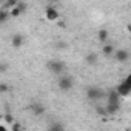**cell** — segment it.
I'll list each match as a JSON object with an SVG mask.
<instances>
[{"label":"cell","mask_w":131,"mask_h":131,"mask_svg":"<svg viewBox=\"0 0 131 131\" xmlns=\"http://www.w3.org/2000/svg\"><path fill=\"white\" fill-rule=\"evenodd\" d=\"M48 68H49V71L54 73V74H62V73L65 71V68H67V65H65L62 60H51V62L48 63Z\"/></svg>","instance_id":"cell-1"},{"label":"cell","mask_w":131,"mask_h":131,"mask_svg":"<svg viewBox=\"0 0 131 131\" xmlns=\"http://www.w3.org/2000/svg\"><path fill=\"white\" fill-rule=\"evenodd\" d=\"M57 85H59V88L62 91H70L73 88V85H74V80H73L71 76H62L59 79V83Z\"/></svg>","instance_id":"cell-2"},{"label":"cell","mask_w":131,"mask_h":131,"mask_svg":"<svg viewBox=\"0 0 131 131\" xmlns=\"http://www.w3.org/2000/svg\"><path fill=\"white\" fill-rule=\"evenodd\" d=\"M86 97L90 100H99V99L103 97V91L100 88H97V86H90L86 90Z\"/></svg>","instance_id":"cell-3"},{"label":"cell","mask_w":131,"mask_h":131,"mask_svg":"<svg viewBox=\"0 0 131 131\" xmlns=\"http://www.w3.org/2000/svg\"><path fill=\"white\" fill-rule=\"evenodd\" d=\"M45 17H46V20H49V22H56V20L60 19V13H59L54 6H48V8L45 9Z\"/></svg>","instance_id":"cell-4"},{"label":"cell","mask_w":131,"mask_h":131,"mask_svg":"<svg viewBox=\"0 0 131 131\" xmlns=\"http://www.w3.org/2000/svg\"><path fill=\"white\" fill-rule=\"evenodd\" d=\"M113 57H114L116 62L123 63V62H126V60L129 59V52H128L126 49H116V52L113 54Z\"/></svg>","instance_id":"cell-5"},{"label":"cell","mask_w":131,"mask_h":131,"mask_svg":"<svg viewBox=\"0 0 131 131\" xmlns=\"http://www.w3.org/2000/svg\"><path fill=\"white\" fill-rule=\"evenodd\" d=\"M116 90H117V93H119L122 97H126V96L131 93V85H128V83L123 80V82H122V83H120V85L116 88Z\"/></svg>","instance_id":"cell-6"},{"label":"cell","mask_w":131,"mask_h":131,"mask_svg":"<svg viewBox=\"0 0 131 131\" xmlns=\"http://www.w3.org/2000/svg\"><path fill=\"white\" fill-rule=\"evenodd\" d=\"M85 62H86V65H90V67H94V65L99 63V56L96 52H88L85 56Z\"/></svg>","instance_id":"cell-7"},{"label":"cell","mask_w":131,"mask_h":131,"mask_svg":"<svg viewBox=\"0 0 131 131\" xmlns=\"http://www.w3.org/2000/svg\"><path fill=\"white\" fill-rule=\"evenodd\" d=\"M105 106H106L108 116H113V114H116V113L119 111V106H120V103H119V102H108Z\"/></svg>","instance_id":"cell-8"},{"label":"cell","mask_w":131,"mask_h":131,"mask_svg":"<svg viewBox=\"0 0 131 131\" xmlns=\"http://www.w3.org/2000/svg\"><path fill=\"white\" fill-rule=\"evenodd\" d=\"M23 36L22 34H14L13 36V39H11V45L14 46V48H20L22 45H23Z\"/></svg>","instance_id":"cell-9"},{"label":"cell","mask_w":131,"mask_h":131,"mask_svg":"<svg viewBox=\"0 0 131 131\" xmlns=\"http://www.w3.org/2000/svg\"><path fill=\"white\" fill-rule=\"evenodd\" d=\"M116 52V48H114V45H110V43H106V45H103L102 46V54L103 56H113Z\"/></svg>","instance_id":"cell-10"},{"label":"cell","mask_w":131,"mask_h":131,"mask_svg":"<svg viewBox=\"0 0 131 131\" xmlns=\"http://www.w3.org/2000/svg\"><path fill=\"white\" fill-rule=\"evenodd\" d=\"M108 37H110V32H108L106 29H99V32H97V39H99L100 43H106Z\"/></svg>","instance_id":"cell-11"},{"label":"cell","mask_w":131,"mask_h":131,"mask_svg":"<svg viewBox=\"0 0 131 131\" xmlns=\"http://www.w3.org/2000/svg\"><path fill=\"white\" fill-rule=\"evenodd\" d=\"M31 111H32L36 116H42V114L45 113V106L40 105V103H34V105L31 106Z\"/></svg>","instance_id":"cell-12"},{"label":"cell","mask_w":131,"mask_h":131,"mask_svg":"<svg viewBox=\"0 0 131 131\" xmlns=\"http://www.w3.org/2000/svg\"><path fill=\"white\" fill-rule=\"evenodd\" d=\"M8 16H11V14L8 13V8H2V11H0V22L5 23L6 19H8Z\"/></svg>","instance_id":"cell-13"},{"label":"cell","mask_w":131,"mask_h":131,"mask_svg":"<svg viewBox=\"0 0 131 131\" xmlns=\"http://www.w3.org/2000/svg\"><path fill=\"white\" fill-rule=\"evenodd\" d=\"M22 13H23V11H22L19 6H14V8H11V9H9L11 17H20V16H22Z\"/></svg>","instance_id":"cell-14"},{"label":"cell","mask_w":131,"mask_h":131,"mask_svg":"<svg viewBox=\"0 0 131 131\" xmlns=\"http://www.w3.org/2000/svg\"><path fill=\"white\" fill-rule=\"evenodd\" d=\"M17 5H19V0H6V2H5V8H8V9L17 6Z\"/></svg>","instance_id":"cell-15"},{"label":"cell","mask_w":131,"mask_h":131,"mask_svg":"<svg viewBox=\"0 0 131 131\" xmlns=\"http://www.w3.org/2000/svg\"><path fill=\"white\" fill-rule=\"evenodd\" d=\"M96 113H97L99 116H108L106 106H96Z\"/></svg>","instance_id":"cell-16"},{"label":"cell","mask_w":131,"mask_h":131,"mask_svg":"<svg viewBox=\"0 0 131 131\" xmlns=\"http://www.w3.org/2000/svg\"><path fill=\"white\" fill-rule=\"evenodd\" d=\"M9 131H22V125L19 122H13L9 125Z\"/></svg>","instance_id":"cell-17"},{"label":"cell","mask_w":131,"mask_h":131,"mask_svg":"<svg viewBox=\"0 0 131 131\" xmlns=\"http://www.w3.org/2000/svg\"><path fill=\"white\" fill-rule=\"evenodd\" d=\"M3 122L8 123V125H11V123L14 122V117H13L11 114H5V116H3Z\"/></svg>","instance_id":"cell-18"},{"label":"cell","mask_w":131,"mask_h":131,"mask_svg":"<svg viewBox=\"0 0 131 131\" xmlns=\"http://www.w3.org/2000/svg\"><path fill=\"white\" fill-rule=\"evenodd\" d=\"M62 128H63V125H62V123H52V125H49V129H51V131L62 129Z\"/></svg>","instance_id":"cell-19"},{"label":"cell","mask_w":131,"mask_h":131,"mask_svg":"<svg viewBox=\"0 0 131 131\" xmlns=\"http://www.w3.org/2000/svg\"><path fill=\"white\" fill-rule=\"evenodd\" d=\"M8 90H9V88H8V85H6V83H0V93H2V94H5Z\"/></svg>","instance_id":"cell-20"},{"label":"cell","mask_w":131,"mask_h":131,"mask_svg":"<svg viewBox=\"0 0 131 131\" xmlns=\"http://www.w3.org/2000/svg\"><path fill=\"white\" fill-rule=\"evenodd\" d=\"M6 68H8V67H6V63H5V62L0 65V71H2V73H5V71H6Z\"/></svg>","instance_id":"cell-21"},{"label":"cell","mask_w":131,"mask_h":131,"mask_svg":"<svg viewBox=\"0 0 131 131\" xmlns=\"http://www.w3.org/2000/svg\"><path fill=\"white\" fill-rule=\"evenodd\" d=\"M17 6H19L22 11H25V9H26V5H25V3H22V2H19V5H17Z\"/></svg>","instance_id":"cell-22"},{"label":"cell","mask_w":131,"mask_h":131,"mask_svg":"<svg viewBox=\"0 0 131 131\" xmlns=\"http://www.w3.org/2000/svg\"><path fill=\"white\" fill-rule=\"evenodd\" d=\"M123 80H125V82H126L128 85H131V74H128V76H126V77H125Z\"/></svg>","instance_id":"cell-23"},{"label":"cell","mask_w":131,"mask_h":131,"mask_svg":"<svg viewBox=\"0 0 131 131\" xmlns=\"http://www.w3.org/2000/svg\"><path fill=\"white\" fill-rule=\"evenodd\" d=\"M126 31L131 34V23H128V25H126Z\"/></svg>","instance_id":"cell-24"},{"label":"cell","mask_w":131,"mask_h":131,"mask_svg":"<svg viewBox=\"0 0 131 131\" xmlns=\"http://www.w3.org/2000/svg\"><path fill=\"white\" fill-rule=\"evenodd\" d=\"M49 2H57V0H49Z\"/></svg>","instance_id":"cell-25"}]
</instances>
